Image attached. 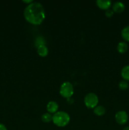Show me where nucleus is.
<instances>
[{"instance_id":"1","label":"nucleus","mask_w":129,"mask_h":130,"mask_svg":"<svg viewBox=\"0 0 129 130\" xmlns=\"http://www.w3.org/2000/svg\"><path fill=\"white\" fill-rule=\"evenodd\" d=\"M25 19L35 25L41 24L45 19V10L40 3L35 1L28 5L24 9Z\"/></svg>"},{"instance_id":"2","label":"nucleus","mask_w":129,"mask_h":130,"mask_svg":"<svg viewBox=\"0 0 129 130\" xmlns=\"http://www.w3.org/2000/svg\"><path fill=\"white\" fill-rule=\"evenodd\" d=\"M70 117L64 111H58L53 116V122L58 127H64L69 123Z\"/></svg>"},{"instance_id":"3","label":"nucleus","mask_w":129,"mask_h":130,"mask_svg":"<svg viewBox=\"0 0 129 130\" xmlns=\"http://www.w3.org/2000/svg\"><path fill=\"white\" fill-rule=\"evenodd\" d=\"M73 92H74L73 86L69 81H66L61 85L59 93L63 97L69 99L73 95Z\"/></svg>"},{"instance_id":"4","label":"nucleus","mask_w":129,"mask_h":130,"mask_svg":"<svg viewBox=\"0 0 129 130\" xmlns=\"http://www.w3.org/2000/svg\"><path fill=\"white\" fill-rule=\"evenodd\" d=\"M98 96L94 93H89L84 98L85 105L90 109L96 107L98 104Z\"/></svg>"},{"instance_id":"5","label":"nucleus","mask_w":129,"mask_h":130,"mask_svg":"<svg viewBox=\"0 0 129 130\" xmlns=\"http://www.w3.org/2000/svg\"><path fill=\"white\" fill-rule=\"evenodd\" d=\"M128 119V116L127 113L124 110H120L115 114V120L119 124H125Z\"/></svg>"},{"instance_id":"6","label":"nucleus","mask_w":129,"mask_h":130,"mask_svg":"<svg viewBox=\"0 0 129 130\" xmlns=\"http://www.w3.org/2000/svg\"><path fill=\"white\" fill-rule=\"evenodd\" d=\"M47 110L49 112V113H53L55 114L56 112H58L59 105L58 103L55 101H50L47 104Z\"/></svg>"},{"instance_id":"7","label":"nucleus","mask_w":129,"mask_h":130,"mask_svg":"<svg viewBox=\"0 0 129 130\" xmlns=\"http://www.w3.org/2000/svg\"><path fill=\"white\" fill-rule=\"evenodd\" d=\"M96 4L100 8L107 10L110 8L111 5V1L110 0H97Z\"/></svg>"},{"instance_id":"8","label":"nucleus","mask_w":129,"mask_h":130,"mask_svg":"<svg viewBox=\"0 0 129 130\" xmlns=\"http://www.w3.org/2000/svg\"><path fill=\"white\" fill-rule=\"evenodd\" d=\"M48 52H49L48 48L45 44H39L37 46V53L41 57H44L47 56L48 54Z\"/></svg>"},{"instance_id":"9","label":"nucleus","mask_w":129,"mask_h":130,"mask_svg":"<svg viewBox=\"0 0 129 130\" xmlns=\"http://www.w3.org/2000/svg\"><path fill=\"white\" fill-rule=\"evenodd\" d=\"M125 10V5L122 2L116 1L113 5V10L117 13L122 12Z\"/></svg>"},{"instance_id":"10","label":"nucleus","mask_w":129,"mask_h":130,"mask_svg":"<svg viewBox=\"0 0 129 130\" xmlns=\"http://www.w3.org/2000/svg\"><path fill=\"white\" fill-rule=\"evenodd\" d=\"M94 113L99 116H103L106 113V109L102 105H97L94 108Z\"/></svg>"},{"instance_id":"11","label":"nucleus","mask_w":129,"mask_h":130,"mask_svg":"<svg viewBox=\"0 0 129 130\" xmlns=\"http://www.w3.org/2000/svg\"><path fill=\"white\" fill-rule=\"evenodd\" d=\"M121 76L125 81H129V65L123 67L121 71Z\"/></svg>"},{"instance_id":"12","label":"nucleus","mask_w":129,"mask_h":130,"mask_svg":"<svg viewBox=\"0 0 129 130\" xmlns=\"http://www.w3.org/2000/svg\"><path fill=\"white\" fill-rule=\"evenodd\" d=\"M128 50V44L127 43L124 41L120 42L117 45V50L119 53H123L127 51Z\"/></svg>"},{"instance_id":"13","label":"nucleus","mask_w":129,"mask_h":130,"mask_svg":"<svg viewBox=\"0 0 129 130\" xmlns=\"http://www.w3.org/2000/svg\"><path fill=\"white\" fill-rule=\"evenodd\" d=\"M121 35L124 40L129 42V25L125 27L121 30Z\"/></svg>"},{"instance_id":"14","label":"nucleus","mask_w":129,"mask_h":130,"mask_svg":"<svg viewBox=\"0 0 129 130\" xmlns=\"http://www.w3.org/2000/svg\"><path fill=\"white\" fill-rule=\"evenodd\" d=\"M41 119L44 123H49L51 121H53V116L49 112L44 113L42 115Z\"/></svg>"},{"instance_id":"15","label":"nucleus","mask_w":129,"mask_h":130,"mask_svg":"<svg viewBox=\"0 0 129 130\" xmlns=\"http://www.w3.org/2000/svg\"><path fill=\"white\" fill-rule=\"evenodd\" d=\"M118 86L120 90H125L129 87V85L126 81H125V80H121L119 83Z\"/></svg>"},{"instance_id":"16","label":"nucleus","mask_w":129,"mask_h":130,"mask_svg":"<svg viewBox=\"0 0 129 130\" xmlns=\"http://www.w3.org/2000/svg\"><path fill=\"white\" fill-rule=\"evenodd\" d=\"M113 10L108 8L107 9V10H106V11H105V15H106V17H111L113 15Z\"/></svg>"},{"instance_id":"17","label":"nucleus","mask_w":129,"mask_h":130,"mask_svg":"<svg viewBox=\"0 0 129 130\" xmlns=\"http://www.w3.org/2000/svg\"><path fill=\"white\" fill-rule=\"evenodd\" d=\"M0 130H7V128L3 124L0 123Z\"/></svg>"},{"instance_id":"18","label":"nucleus","mask_w":129,"mask_h":130,"mask_svg":"<svg viewBox=\"0 0 129 130\" xmlns=\"http://www.w3.org/2000/svg\"><path fill=\"white\" fill-rule=\"evenodd\" d=\"M23 2L24 3H29V4H30V3H32V0H23Z\"/></svg>"},{"instance_id":"19","label":"nucleus","mask_w":129,"mask_h":130,"mask_svg":"<svg viewBox=\"0 0 129 130\" xmlns=\"http://www.w3.org/2000/svg\"><path fill=\"white\" fill-rule=\"evenodd\" d=\"M123 130H129V126H126L123 129Z\"/></svg>"}]
</instances>
